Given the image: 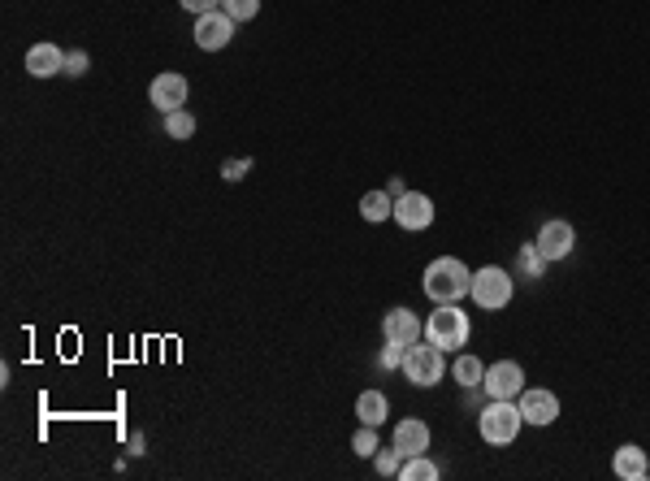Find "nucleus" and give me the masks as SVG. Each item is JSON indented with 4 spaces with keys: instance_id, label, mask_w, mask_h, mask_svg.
I'll list each match as a JSON object with an SVG mask.
<instances>
[{
    "instance_id": "6ab92c4d",
    "label": "nucleus",
    "mask_w": 650,
    "mask_h": 481,
    "mask_svg": "<svg viewBox=\"0 0 650 481\" xmlns=\"http://www.w3.org/2000/svg\"><path fill=\"white\" fill-rule=\"evenodd\" d=\"M438 477H442V468L429 460V451L408 455V460L399 464V481H438Z\"/></svg>"
},
{
    "instance_id": "1a4fd4ad",
    "label": "nucleus",
    "mask_w": 650,
    "mask_h": 481,
    "mask_svg": "<svg viewBox=\"0 0 650 481\" xmlns=\"http://www.w3.org/2000/svg\"><path fill=\"white\" fill-rule=\"evenodd\" d=\"M486 399H520V390H525V369H520L516 360H494L486 364Z\"/></svg>"
},
{
    "instance_id": "9d476101",
    "label": "nucleus",
    "mask_w": 650,
    "mask_h": 481,
    "mask_svg": "<svg viewBox=\"0 0 650 481\" xmlns=\"http://www.w3.org/2000/svg\"><path fill=\"white\" fill-rule=\"evenodd\" d=\"M234 22L230 13H221V9H208V13H200L195 18V44H200L204 52H221L234 39Z\"/></svg>"
},
{
    "instance_id": "9b49d317",
    "label": "nucleus",
    "mask_w": 650,
    "mask_h": 481,
    "mask_svg": "<svg viewBox=\"0 0 650 481\" xmlns=\"http://www.w3.org/2000/svg\"><path fill=\"white\" fill-rule=\"evenodd\" d=\"M382 338L386 343H399V347H412L416 338H425V321L416 317L412 308H390L382 317Z\"/></svg>"
},
{
    "instance_id": "f8f14e48",
    "label": "nucleus",
    "mask_w": 650,
    "mask_h": 481,
    "mask_svg": "<svg viewBox=\"0 0 650 481\" xmlns=\"http://www.w3.org/2000/svg\"><path fill=\"white\" fill-rule=\"evenodd\" d=\"M187 91H191L187 78L174 74V70H165V74H156V78H152L148 100H152L161 113H174V109H182V104H187Z\"/></svg>"
},
{
    "instance_id": "7ed1b4c3",
    "label": "nucleus",
    "mask_w": 650,
    "mask_h": 481,
    "mask_svg": "<svg viewBox=\"0 0 650 481\" xmlns=\"http://www.w3.org/2000/svg\"><path fill=\"white\" fill-rule=\"evenodd\" d=\"M520 429H525V416H520L516 399H490L486 408L477 412V434H481V442H490V447H512L520 438Z\"/></svg>"
},
{
    "instance_id": "4be33fe9",
    "label": "nucleus",
    "mask_w": 650,
    "mask_h": 481,
    "mask_svg": "<svg viewBox=\"0 0 650 481\" xmlns=\"http://www.w3.org/2000/svg\"><path fill=\"white\" fill-rule=\"evenodd\" d=\"M165 135L169 139H191L195 135V117L187 113V109H174V113H165Z\"/></svg>"
},
{
    "instance_id": "39448f33",
    "label": "nucleus",
    "mask_w": 650,
    "mask_h": 481,
    "mask_svg": "<svg viewBox=\"0 0 650 481\" xmlns=\"http://www.w3.org/2000/svg\"><path fill=\"white\" fill-rule=\"evenodd\" d=\"M468 295H473V304L481 312H499L512 304L516 295V273H507L503 265H486L473 273V286H468Z\"/></svg>"
},
{
    "instance_id": "dca6fc26",
    "label": "nucleus",
    "mask_w": 650,
    "mask_h": 481,
    "mask_svg": "<svg viewBox=\"0 0 650 481\" xmlns=\"http://www.w3.org/2000/svg\"><path fill=\"white\" fill-rule=\"evenodd\" d=\"M360 217L369 221V226H377V221H390L395 217V195H390L386 187H373L360 195Z\"/></svg>"
},
{
    "instance_id": "393cba45",
    "label": "nucleus",
    "mask_w": 650,
    "mask_h": 481,
    "mask_svg": "<svg viewBox=\"0 0 650 481\" xmlns=\"http://www.w3.org/2000/svg\"><path fill=\"white\" fill-rule=\"evenodd\" d=\"M403 351H408V347H399V343H386L382 351H377V369H399V364H403Z\"/></svg>"
},
{
    "instance_id": "c85d7f7f",
    "label": "nucleus",
    "mask_w": 650,
    "mask_h": 481,
    "mask_svg": "<svg viewBox=\"0 0 650 481\" xmlns=\"http://www.w3.org/2000/svg\"><path fill=\"white\" fill-rule=\"evenodd\" d=\"M386 191H390V195H395V200H399V195L408 191V187H403V178H390V182H386Z\"/></svg>"
},
{
    "instance_id": "f257e3e1",
    "label": "nucleus",
    "mask_w": 650,
    "mask_h": 481,
    "mask_svg": "<svg viewBox=\"0 0 650 481\" xmlns=\"http://www.w3.org/2000/svg\"><path fill=\"white\" fill-rule=\"evenodd\" d=\"M468 286H473V269L460 256H438L421 273V291L429 295V304H460Z\"/></svg>"
},
{
    "instance_id": "f3484780",
    "label": "nucleus",
    "mask_w": 650,
    "mask_h": 481,
    "mask_svg": "<svg viewBox=\"0 0 650 481\" xmlns=\"http://www.w3.org/2000/svg\"><path fill=\"white\" fill-rule=\"evenodd\" d=\"M356 416H360V425H377V429H382L386 416H390V399L382 395V390H364V395L356 399Z\"/></svg>"
},
{
    "instance_id": "cd10ccee",
    "label": "nucleus",
    "mask_w": 650,
    "mask_h": 481,
    "mask_svg": "<svg viewBox=\"0 0 650 481\" xmlns=\"http://www.w3.org/2000/svg\"><path fill=\"white\" fill-rule=\"evenodd\" d=\"M178 5L200 18V13H208V9H221V0H178Z\"/></svg>"
},
{
    "instance_id": "423d86ee",
    "label": "nucleus",
    "mask_w": 650,
    "mask_h": 481,
    "mask_svg": "<svg viewBox=\"0 0 650 481\" xmlns=\"http://www.w3.org/2000/svg\"><path fill=\"white\" fill-rule=\"evenodd\" d=\"M538 252L546 256V265H555V260H568L572 256V247H577V230H572V221L564 217H551V221H542V230H538Z\"/></svg>"
},
{
    "instance_id": "4468645a",
    "label": "nucleus",
    "mask_w": 650,
    "mask_h": 481,
    "mask_svg": "<svg viewBox=\"0 0 650 481\" xmlns=\"http://www.w3.org/2000/svg\"><path fill=\"white\" fill-rule=\"evenodd\" d=\"M611 473L620 481H646L650 477V455L637 447V442H624V447H616V455H611Z\"/></svg>"
},
{
    "instance_id": "2eb2a0df",
    "label": "nucleus",
    "mask_w": 650,
    "mask_h": 481,
    "mask_svg": "<svg viewBox=\"0 0 650 481\" xmlns=\"http://www.w3.org/2000/svg\"><path fill=\"white\" fill-rule=\"evenodd\" d=\"M429 442H434V429H429L421 416H408V421L395 425V447L403 451V460H408V455L429 451Z\"/></svg>"
},
{
    "instance_id": "412c9836",
    "label": "nucleus",
    "mask_w": 650,
    "mask_h": 481,
    "mask_svg": "<svg viewBox=\"0 0 650 481\" xmlns=\"http://www.w3.org/2000/svg\"><path fill=\"white\" fill-rule=\"evenodd\" d=\"M377 447H382V438H377V425H360L356 434H351V451H356L360 460H373Z\"/></svg>"
},
{
    "instance_id": "6e6552de",
    "label": "nucleus",
    "mask_w": 650,
    "mask_h": 481,
    "mask_svg": "<svg viewBox=\"0 0 650 481\" xmlns=\"http://www.w3.org/2000/svg\"><path fill=\"white\" fill-rule=\"evenodd\" d=\"M390 221H399L408 234H421V230L434 226V200H429L425 191H403L395 200V217Z\"/></svg>"
},
{
    "instance_id": "aec40b11",
    "label": "nucleus",
    "mask_w": 650,
    "mask_h": 481,
    "mask_svg": "<svg viewBox=\"0 0 650 481\" xmlns=\"http://www.w3.org/2000/svg\"><path fill=\"white\" fill-rule=\"evenodd\" d=\"M516 278H546V256L538 252V243H520L516 252Z\"/></svg>"
},
{
    "instance_id": "ddd939ff",
    "label": "nucleus",
    "mask_w": 650,
    "mask_h": 481,
    "mask_svg": "<svg viewBox=\"0 0 650 481\" xmlns=\"http://www.w3.org/2000/svg\"><path fill=\"white\" fill-rule=\"evenodd\" d=\"M26 74L31 78H52V74H65V52L57 44H48V39H39V44L26 48Z\"/></svg>"
},
{
    "instance_id": "f03ea898",
    "label": "nucleus",
    "mask_w": 650,
    "mask_h": 481,
    "mask_svg": "<svg viewBox=\"0 0 650 481\" xmlns=\"http://www.w3.org/2000/svg\"><path fill=\"white\" fill-rule=\"evenodd\" d=\"M425 338L442 351H460L473 338V317L460 304H434V312L425 317Z\"/></svg>"
},
{
    "instance_id": "bb28decb",
    "label": "nucleus",
    "mask_w": 650,
    "mask_h": 481,
    "mask_svg": "<svg viewBox=\"0 0 650 481\" xmlns=\"http://www.w3.org/2000/svg\"><path fill=\"white\" fill-rule=\"evenodd\" d=\"M87 65H91V57H87L83 48H78V52H65V78H83Z\"/></svg>"
},
{
    "instance_id": "5701e85b",
    "label": "nucleus",
    "mask_w": 650,
    "mask_h": 481,
    "mask_svg": "<svg viewBox=\"0 0 650 481\" xmlns=\"http://www.w3.org/2000/svg\"><path fill=\"white\" fill-rule=\"evenodd\" d=\"M399 464H403V451L399 447H377V455H373L377 477H399Z\"/></svg>"
},
{
    "instance_id": "0eeeda50",
    "label": "nucleus",
    "mask_w": 650,
    "mask_h": 481,
    "mask_svg": "<svg viewBox=\"0 0 650 481\" xmlns=\"http://www.w3.org/2000/svg\"><path fill=\"white\" fill-rule=\"evenodd\" d=\"M516 408L525 416V425H538V429L559 421V399H555V390H546V386H525L516 399Z\"/></svg>"
},
{
    "instance_id": "20e7f679",
    "label": "nucleus",
    "mask_w": 650,
    "mask_h": 481,
    "mask_svg": "<svg viewBox=\"0 0 650 481\" xmlns=\"http://www.w3.org/2000/svg\"><path fill=\"white\" fill-rule=\"evenodd\" d=\"M399 373L408 377V382L416 390H429V386H438L442 382V373H447V351L434 347L429 338H416V343L403 351V364H399Z\"/></svg>"
},
{
    "instance_id": "a878e982",
    "label": "nucleus",
    "mask_w": 650,
    "mask_h": 481,
    "mask_svg": "<svg viewBox=\"0 0 650 481\" xmlns=\"http://www.w3.org/2000/svg\"><path fill=\"white\" fill-rule=\"evenodd\" d=\"M247 169H252V156H239V161H221V178L226 182H239V178H247Z\"/></svg>"
},
{
    "instance_id": "b1692460",
    "label": "nucleus",
    "mask_w": 650,
    "mask_h": 481,
    "mask_svg": "<svg viewBox=\"0 0 650 481\" xmlns=\"http://www.w3.org/2000/svg\"><path fill=\"white\" fill-rule=\"evenodd\" d=\"M221 13H230L234 22H252L260 13V0H221Z\"/></svg>"
},
{
    "instance_id": "a211bd4d",
    "label": "nucleus",
    "mask_w": 650,
    "mask_h": 481,
    "mask_svg": "<svg viewBox=\"0 0 650 481\" xmlns=\"http://www.w3.org/2000/svg\"><path fill=\"white\" fill-rule=\"evenodd\" d=\"M451 377H455V386H460V390L481 386V382H486V364H481L473 351H460V356H455V364H451Z\"/></svg>"
}]
</instances>
